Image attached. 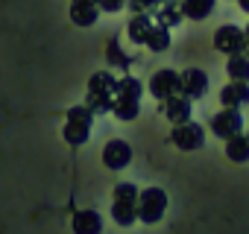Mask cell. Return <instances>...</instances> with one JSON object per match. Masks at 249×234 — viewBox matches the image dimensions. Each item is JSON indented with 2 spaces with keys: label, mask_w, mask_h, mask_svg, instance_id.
I'll list each match as a JSON object with an SVG mask.
<instances>
[{
  "label": "cell",
  "mask_w": 249,
  "mask_h": 234,
  "mask_svg": "<svg viewBox=\"0 0 249 234\" xmlns=\"http://www.w3.org/2000/svg\"><path fill=\"white\" fill-rule=\"evenodd\" d=\"M108 59H111V65H120V67H126V65H129V59L123 56V50L117 47V41L108 44Z\"/></svg>",
  "instance_id": "obj_18"
},
{
  "label": "cell",
  "mask_w": 249,
  "mask_h": 234,
  "mask_svg": "<svg viewBox=\"0 0 249 234\" xmlns=\"http://www.w3.org/2000/svg\"><path fill=\"white\" fill-rule=\"evenodd\" d=\"M240 126H243V120H240V111L237 108H226V111H220V114H214L211 117V132L217 135V138H234V135H240Z\"/></svg>",
  "instance_id": "obj_4"
},
{
  "label": "cell",
  "mask_w": 249,
  "mask_h": 234,
  "mask_svg": "<svg viewBox=\"0 0 249 234\" xmlns=\"http://www.w3.org/2000/svg\"><path fill=\"white\" fill-rule=\"evenodd\" d=\"M202 141H205L202 129H199L196 123H191V120L173 129V144H176L179 150H199V147H202Z\"/></svg>",
  "instance_id": "obj_7"
},
{
  "label": "cell",
  "mask_w": 249,
  "mask_h": 234,
  "mask_svg": "<svg viewBox=\"0 0 249 234\" xmlns=\"http://www.w3.org/2000/svg\"><path fill=\"white\" fill-rule=\"evenodd\" d=\"M103 231V219L97 211H79L73 217V234H100Z\"/></svg>",
  "instance_id": "obj_10"
},
{
  "label": "cell",
  "mask_w": 249,
  "mask_h": 234,
  "mask_svg": "<svg viewBox=\"0 0 249 234\" xmlns=\"http://www.w3.org/2000/svg\"><path fill=\"white\" fill-rule=\"evenodd\" d=\"M214 47H217V50H223V53L237 56V53L246 47V35H243V30H237V27H223V30H217Z\"/></svg>",
  "instance_id": "obj_6"
},
{
  "label": "cell",
  "mask_w": 249,
  "mask_h": 234,
  "mask_svg": "<svg viewBox=\"0 0 249 234\" xmlns=\"http://www.w3.org/2000/svg\"><path fill=\"white\" fill-rule=\"evenodd\" d=\"M150 91L159 97V100H170L176 91H179V76L173 70H159L150 82Z\"/></svg>",
  "instance_id": "obj_8"
},
{
  "label": "cell",
  "mask_w": 249,
  "mask_h": 234,
  "mask_svg": "<svg viewBox=\"0 0 249 234\" xmlns=\"http://www.w3.org/2000/svg\"><path fill=\"white\" fill-rule=\"evenodd\" d=\"M88 129H91V108L79 105V108H71L68 114V126H65V141L68 144H85L88 141Z\"/></svg>",
  "instance_id": "obj_3"
},
{
  "label": "cell",
  "mask_w": 249,
  "mask_h": 234,
  "mask_svg": "<svg viewBox=\"0 0 249 234\" xmlns=\"http://www.w3.org/2000/svg\"><path fill=\"white\" fill-rule=\"evenodd\" d=\"M243 35H246V50H249V27H246V33H243Z\"/></svg>",
  "instance_id": "obj_20"
},
{
  "label": "cell",
  "mask_w": 249,
  "mask_h": 234,
  "mask_svg": "<svg viewBox=\"0 0 249 234\" xmlns=\"http://www.w3.org/2000/svg\"><path fill=\"white\" fill-rule=\"evenodd\" d=\"M111 217L117 225H132L138 219V190L135 184L123 182L114 187V205H111Z\"/></svg>",
  "instance_id": "obj_1"
},
{
  "label": "cell",
  "mask_w": 249,
  "mask_h": 234,
  "mask_svg": "<svg viewBox=\"0 0 249 234\" xmlns=\"http://www.w3.org/2000/svg\"><path fill=\"white\" fill-rule=\"evenodd\" d=\"M211 6H214V0H188V6H185V9H188L191 18H205Z\"/></svg>",
  "instance_id": "obj_15"
},
{
  "label": "cell",
  "mask_w": 249,
  "mask_h": 234,
  "mask_svg": "<svg viewBox=\"0 0 249 234\" xmlns=\"http://www.w3.org/2000/svg\"><path fill=\"white\" fill-rule=\"evenodd\" d=\"M229 76L234 82H249V56H231L229 62Z\"/></svg>",
  "instance_id": "obj_14"
},
{
  "label": "cell",
  "mask_w": 249,
  "mask_h": 234,
  "mask_svg": "<svg viewBox=\"0 0 249 234\" xmlns=\"http://www.w3.org/2000/svg\"><path fill=\"white\" fill-rule=\"evenodd\" d=\"M164 114L170 117L176 126H182V123H188V117H191V102L188 100H167Z\"/></svg>",
  "instance_id": "obj_11"
},
{
  "label": "cell",
  "mask_w": 249,
  "mask_h": 234,
  "mask_svg": "<svg viewBox=\"0 0 249 234\" xmlns=\"http://www.w3.org/2000/svg\"><path fill=\"white\" fill-rule=\"evenodd\" d=\"M167 208V193L159 187H147L138 196V219L141 222H159Z\"/></svg>",
  "instance_id": "obj_2"
},
{
  "label": "cell",
  "mask_w": 249,
  "mask_h": 234,
  "mask_svg": "<svg viewBox=\"0 0 249 234\" xmlns=\"http://www.w3.org/2000/svg\"><path fill=\"white\" fill-rule=\"evenodd\" d=\"M129 161H132V150H129L126 141H108V144H106V150H103V164H106L108 170H123Z\"/></svg>",
  "instance_id": "obj_5"
},
{
  "label": "cell",
  "mask_w": 249,
  "mask_h": 234,
  "mask_svg": "<svg viewBox=\"0 0 249 234\" xmlns=\"http://www.w3.org/2000/svg\"><path fill=\"white\" fill-rule=\"evenodd\" d=\"M246 138H249V135H246Z\"/></svg>",
  "instance_id": "obj_21"
},
{
  "label": "cell",
  "mask_w": 249,
  "mask_h": 234,
  "mask_svg": "<svg viewBox=\"0 0 249 234\" xmlns=\"http://www.w3.org/2000/svg\"><path fill=\"white\" fill-rule=\"evenodd\" d=\"M220 100H223L226 108H237V105L249 102V85L246 82H231L220 91Z\"/></svg>",
  "instance_id": "obj_9"
},
{
  "label": "cell",
  "mask_w": 249,
  "mask_h": 234,
  "mask_svg": "<svg viewBox=\"0 0 249 234\" xmlns=\"http://www.w3.org/2000/svg\"><path fill=\"white\" fill-rule=\"evenodd\" d=\"M129 30H132V38H135L138 44L150 38V30H147V21H144V18H138V21H132V27H129Z\"/></svg>",
  "instance_id": "obj_17"
},
{
  "label": "cell",
  "mask_w": 249,
  "mask_h": 234,
  "mask_svg": "<svg viewBox=\"0 0 249 234\" xmlns=\"http://www.w3.org/2000/svg\"><path fill=\"white\" fill-rule=\"evenodd\" d=\"M237 3H240V6H243L246 12H249V0H237Z\"/></svg>",
  "instance_id": "obj_19"
},
{
  "label": "cell",
  "mask_w": 249,
  "mask_h": 234,
  "mask_svg": "<svg viewBox=\"0 0 249 234\" xmlns=\"http://www.w3.org/2000/svg\"><path fill=\"white\" fill-rule=\"evenodd\" d=\"M226 155H229L231 161H237V164L249 161V138H243V135L229 138V144H226Z\"/></svg>",
  "instance_id": "obj_12"
},
{
  "label": "cell",
  "mask_w": 249,
  "mask_h": 234,
  "mask_svg": "<svg viewBox=\"0 0 249 234\" xmlns=\"http://www.w3.org/2000/svg\"><path fill=\"white\" fill-rule=\"evenodd\" d=\"M182 88L188 91V97H202L205 94V85H208V79H205V73L202 70H188L185 76H182Z\"/></svg>",
  "instance_id": "obj_13"
},
{
  "label": "cell",
  "mask_w": 249,
  "mask_h": 234,
  "mask_svg": "<svg viewBox=\"0 0 249 234\" xmlns=\"http://www.w3.org/2000/svg\"><path fill=\"white\" fill-rule=\"evenodd\" d=\"M147 44H150V50H167V44H170V38H167V30H156V33H150V38H147Z\"/></svg>",
  "instance_id": "obj_16"
}]
</instances>
